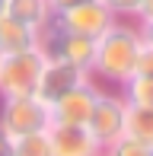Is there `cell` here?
<instances>
[{"label":"cell","instance_id":"cell-1","mask_svg":"<svg viewBox=\"0 0 153 156\" xmlns=\"http://www.w3.org/2000/svg\"><path fill=\"white\" fill-rule=\"evenodd\" d=\"M150 41H153L150 38V26L128 23V19H115V23L96 38L89 76L99 80V86L118 89L131 73H134L137 54H141Z\"/></svg>","mask_w":153,"mask_h":156},{"label":"cell","instance_id":"cell-2","mask_svg":"<svg viewBox=\"0 0 153 156\" xmlns=\"http://www.w3.org/2000/svg\"><path fill=\"white\" fill-rule=\"evenodd\" d=\"M41 64H45V51H41L38 45L29 48V51L0 54V99L35 96Z\"/></svg>","mask_w":153,"mask_h":156},{"label":"cell","instance_id":"cell-3","mask_svg":"<svg viewBox=\"0 0 153 156\" xmlns=\"http://www.w3.org/2000/svg\"><path fill=\"white\" fill-rule=\"evenodd\" d=\"M121 127H124V99H121V93L112 89V86H99V96H96L89 121H86L89 137L99 144V150H109L121 137Z\"/></svg>","mask_w":153,"mask_h":156},{"label":"cell","instance_id":"cell-4","mask_svg":"<svg viewBox=\"0 0 153 156\" xmlns=\"http://www.w3.org/2000/svg\"><path fill=\"white\" fill-rule=\"evenodd\" d=\"M112 23H115V13L109 10L102 0H86V3L67 6V10H61V13H51V19H48L51 29L86 35V38H99Z\"/></svg>","mask_w":153,"mask_h":156},{"label":"cell","instance_id":"cell-5","mask_svg":"<svg viewBox=\"0 0 153 156\" xmlns=\"http://www.w3.org/2000/svg\"><path fill=\"white\" fill-rule=\"evenodd\" d=\"M48 105L38 96H10L0 102V127L10 137L48 131Z\"/></svg>","mask_w":153,"mask_h":156},{"label":"cell","instance_id":"cell-6","mask_svg":"<svg viewBox=\"0 0 153 156\" xmlns=\"http://www.w3.org/2000/svg\"><path fill=\"white\" fill-rule=\"evenodd\" d=\"M38 48L48 54V58H61L73 67L86 70L93 64V51H96V38H86V35H73V32H58L51 26H45L38 35Z\"/></svg>","mask_w":153,"mask_h":156},{"label":"cell","instance_id":"cell-7","mask_svg":"<svg viewBox=\"0 0 153 156\" xmlns=\"http://www.w3.org/2000/svg\"><path fill=\"white\" fill-rule=\"evenodd\" d=\"M99 96V83L89 76L86 83L73 86L70 93H64L61 99H54L48 105V121L51 124H70V127H86L89 112H93V102Z\"/></svg>","mask_w":153,"mask_h":156},{"label":"cell","instance_id":"cell-8","mask_svg":"<svg viewBox=\"0 0 153 156\" xmlns=\"http://www.w3.org/2000/svg\"><path fill=\"white\" fill-rule=\"evenodd\" d=\"M86 80H89L86 70L73 67V64H67V61H61V58H48V54H45L35 96H38L45 105H51L54 99H61L64 93H70L73 86H80V83H86Z\"/></svg>","mask_w":153,"mask_h":156},{"label":"cell","instance_id":"cell-9","mask_svg":"<svg viewBox=\"0 0 153 156\" xmlns=\"http://www.w3.org/2000/svg\"><path fill=\"white\" fill-rule=\"evenodd\" d=\"M48 147L51 156H102L99 144L89 137L86 127H70V124H48Z\"/></svg>","mask_w":153,"mask_h":156},{"label":"cell","instance_id":"cell-10","mask_svg":"<svg viewBox=\"0 0 153 156\" xmlns=\"http://www.w3.org/2000/svg\"><path fill=\"white\" fill-rule=\"evenodd\" d=\"M38 29L13 19L10 13L0 16V54H16V51H29L38 45Z\"/></svg>","mask_w":153,"mask_h":156},{"label":"cell","instance_id":"cell-11","mask_svg":"<svg viewBox=\"0 0 153 156\" xmlns=\"http://www.w3.org/2000/svg\"><path fill=\"white\" fill-rule=\"evenodd\" d=\"M6 13H10L13 19H19V23L32 26V29H45L48 19H51V6H48V0H6Z\"/></svg>","mask_w":153,"mask_h":156},{"label":"cell","instance_id":"cell-12","mask_svg":"<svg viewBox=\"0 0 153 156\" xmlns=\"http://www.w3.org/2000/svg\"><path fill=\"white\" fill-rule=\"evenodd\" d=\"M121 137H134L141 144H153V108H141V105L124 102V127Z\"/></svg>","mask_w":153,"mask_h":156},{"label":"cell","instance_id":"cell-13","mask_svg":"<svg viewBox=\"0 0 153 156\" xmlns=\"http://www.w3.org/2000/svg\"><path fill=\"white\" fill-rule=\"evenodd\" d=\"M118 93L128 105H141L153 108V73H131L128 80L118 86Z\"/></svg>","mask_w":153,"mask_h":156},{"label":"cell","instance_id":"cell-14","mask_svg":"<svg viewBox=\"0 0 153 156\" xmlns=\"http://www.w3.org/2000/svg\"><path fill=\"white\" fill-rule=\"evenodd\" d=\"M102 3L115 13V19H128L141 26H150L153 19V0H102Z\"/></svg>","mask_w":153,"mask_h":156},{"label":"cell","instance_id":"cell-15","mask_svg":"<svg viewBox=\"0 0 153 156\" xmlns=\"http://www.w3.org/2000/svg\"><path fill=\"white\" fill-rule=\"evenodd\" d=\"M13 156H51L48 134H45V131H35V134L13 137Z\"/></svg>","mask_w":153,"mask_h":156},{"label":"cell","instance_id":"cell-16","mask_svg":"<svg viewBox=\"0 0 153 156\" xmlns=\"http://www.w3.org/2000/svg\"><path fill=\"white\" fill-rule=\"evenodd\" d=\"M102 156H153V144H141L134 137H118L109 150H102Z\"/></svg>","mask_w":153,"mask_h":156},{"label":"cell","instance_id":"cell-17","mask_svg":"<svg viewBox=\"0 0 153 156\" xmlns=\"http://www.w3.org/2000/svg\"><path fill=\"white\" fill-rule=\"evenodd\" d=\"M0 156H13V137L0 127Z\"/></svg>","mask_w":153,"mask_h":156},{"label":"cell","instance_id":"cell-18","mask_svg":"<svg viewBox=\"0 0 153 156\" xmlns=\"http://www.w3.org/2000/svg\"><path fill=\"white\" fill-rule=\"evenodd\" d=\"M76 3H86V0H48L51 13H61V10H67V6H76Z\"/></svg>","mask_w":153,"mask_h":156},{"label":"cell","instance_id":"cell-19","mask_svg":"<svg viewBox=\"0 0 153 156\" xmlns=\"http://www.w3.org/2000/svg\"><path fill=\"white\" fill-rule=\"evenodd\" d=\"M3 13H6V0H0V16H3Z\"/></svg>","mask_w":153,"mask_h":156}]
</instances>
